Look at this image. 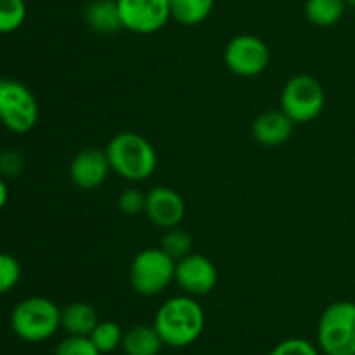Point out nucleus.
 <instances>
[{"label":"nucleus","instance_id":"f257e3e1","mask_svg":"<svg viewBox=\"0 0 355 355\" xmlns=\"http://www.w3.org/2000/svg\"><path fill=\"white\" fill-rule=\"evenodd\" d=\"M156 331L163 343L173 349L191 345L201 336L205 329V311L194 297L179 295L163 302L155 315Z\"/></svg>","mask_w":355,"mask_h":355},{"label":"nucleus","instance_id":"f03ea898","mask_svg":"<svg viewBox=\"0 0 355 355\" xmlns=\"http://www.w3.org/2000/svg\"><path fill=\"white\" fill-rule=\"evenodd\" d=\"M111 172L130 182H142L155 173L158 156L144 135L137 132H120L104 148Z\"/></svg>","mask_w":355,"mask_h":355},{"label":"nucleus","instance_id":"7ed1b4c3","mask_svg":"<svg viewBox=\"0 0 355 355\" xmlns=\"http://www.w3.org/2000/svg\"><path fill=\"white\" fill-rule=\"evenodd\" d=\"M10 328L23 342H45L61 328V309L45 297L24 298L10 314Z\"/></svg>","mask_w":355,"mask_h":355},{"label":"nucleus","instance_id":"20e7f679","mask_svg":"<svg viewBox=\"0 0 355 355\" xmlns=\"http://www.w3.org/2000/svg\"><path fill=\"white\" fill-rule=\"evenodd\" d=\"M319 349L326 355L355 354V302L328 305L318 324Z\"/></svg>","mask_w":355,"mask_h":355},{"label":"nucleus","instance_id":"39448f33","mask_svg":"<svg viewBox=\"0 0 355 355\" xmlns=\"http://www.w3.org/2000/svg\"><path fill=\"white\" fill-rule=\"evenodd\" d=\"M128 277L135 293L156 297L175 279V260L162 248H146L132 259Z\"/></svg>","mask_w":355,"mask_h":355},{"label":"nucleus","instance_id":"423d86ee","mask_svg":"<svg viewBox=\"0 0 355 355\" xmlns=\"http://www.w3.org/2000/svg\"><path fill=\"white\" fill-rule=\"evenodd\" d=\"M324 89L311 75H295L284 83L281 92V110L297 123H311L324 110Z\"/></svg>","mask_w":355,"mask_h":355},{"label":"nucleus","instance_id":"0eeeda50","mask_svg":"<svg viewBox=\"0 0 355 355\" xmlns=\"http://www.w3.org/2000/svg\"><path fill=\"white\" fill-rule=\"evenodd\" d=\"M38 121L33 92L17 80H0V123L14 134H28Z\"/></svg>","mask_w":355,"mask_h":355},{"label":"nucleus","instance_id":"6e6552de","mask_svg":"<svg viewBox=\"0 0 355 355\" xmlns=\"http://www.w3.org/2000/svg\"><path fill=\"white\" fill-rule=\"evenodd\" d=\"M224 61L229 71L243 78L262 75L270 61V51L262 38L255 35H238L225 45Z\"/></svg>","mask_w":355,"mask_h":355},{"label":"nucleus","instance_id":"1a4fd4ad","mask_svg":"<svg viewBox=\"0 0 355 355\" xmlns=\"http://www.w3.org/2000/svg\"><path fill=\"white\" fill-rule=\"evenodd\" d=\"M121 24L137 35H153L163 30L170 19V0H116Z\"/></svg>","mask_w":355,"mask_h":355},{"label":"nucleus","instance_id":"9d476101","mask_svg":"<svg viewBox=\"0 0 355 355\" xmlns=\"http://www.w3.org/2000/svg\"><path fill=\"white\" fill-rule=\"evenodd\" d=\"M175 281L180 290L191 297L211 293L218 283L215 263L201 253H189L175 262Z\"/></svg>","mask_w":355,"mask_h":355},{"label":"nucleus","instance_id":"9b49d317","mask_svg":"<svg viewBox=\"0 0 355 355\" xmlns=\"http://www.w3.org/2000/svg\"><path fill=\"white\" fill-rule=\"evenodd\" d=\"M144 214L156 227L172 229L180 225L186 215L184 198L175 189L166 186H155L146 193Z\"/></svg>","mask_w":355,"mask_h":355},{"label":"nucleus","instance_id":"f8f14e48","mask_svg":"<svg viewBox=\"0 0 355 355\" xmlns=\"http://www.w3.org/2000/svg\"><path fill=\"white\" fill-rule=\"evenodd\" d=\"M110 172L111 166L106 151L99 148L82 149L69 163V179L82 191H92L103 186Z\"/></svg>","mask_w":355,"mask_h":355},{"label":"nucleus","instance_id":"ddd939ff","mask_svg":"<svg viewBox=\"0 0 355 355\" xmlns=\"http://www.w3.org/2000/svg\"><path fill=\"white\" fill-rule=\"evenodd\" d=\"M295 123L283 110H267L253 120L252 134L259 144L277 148L293 134Z\"/></svg>","mask_w":355,"mask_h":355},{"label":"nucleus","instance_id":"4468645a","mask_svg":"<svg viewBox=\"0 0 355 355\" xmlns=\"http://www.w3.org/2000/svg\"><path fill=\"white\" fill-rule=\"evenodd\" d=\"M97 322V311L87 302H73L61 309V328L68 335L90 336Z\"/></svg>","mask_w":355,"mask_h":355},{"label":"nucleus","instance_id":"2eb2a0df","mask_svg":"<svg viewBox=\"0 0 355 355\" xmlns=\"http://www.w3.org/2000/svg\"><path fill=\"white\" fill-rule=\"evenodd\" d=\"M163 340L155 326L137 324L123 333L121 349L125 355H158L163 349Z\"/></svg>","mask_w":355,"mask_h":355},{"label":"nucleus","instance_id":"dca6fc26","mask_svg":"<svg viewBox=\"0 0 355 355\" xmlns=\"http://www.w3.org/2000/svg\"><path fill=\"white\" fill-rule=\"evenodd\" d=\"M85 21L89 28L97 33H114L121 30L120 9L116 0H94L85 10Z\"/></svg>","mask_w":355,"mask_h":355},{"label":"nucleus","instance_id":"f3484780","mask_svg":"<svg viewBox=\"0 0 355 355\" xmlns=\"http://www.w3.org/2000/svg\"><path fill=\"white\" fill-rule=\"evenodd\" d=\"M214 6L215 0H170V12L182 26H198L208 19Z\"/></svg>","mask_w":355,"mask_h":355},{"label":"nucleus","instance_id":"a211bd4d","mask_svg":"<svg viewBox=\"0 0 355 355\" xmlns=\"http://www.w3.org/2000/svg\"><path fill=\"white\" fill-rule=\"evenodd\" d=\"M345 9V0H307L305 2V16L309 23L318 28L335 26L338 21H342Z\"/></svg>","mask_w":355,"mask_h":355},{"label":"nucleus","instance_id":"6ab92c4d","mask_svg":"<svg viewBox=\"0 0 355 355\" xmlns=\"http://www.w3.org/2000/svg\"><path fill=\"white\" fill-rule=\"evenodd\" d=\"M159 248L177 262V260L193 253V238L186 229L177 225V227L166 229L165 234L162 236V241H159Z\"/></svg>","mask_w":355,"mask_h":355},{"label":"nucleus","instance_id":"aec40b11","mask_svg":"<svg viewBox=\"0 0 355 355\" xmlns=\"http://www.w3.org/2000/svg\"><path fill=\"white\" fill-rule=\"evenodd\" d=\"M90 340L101 354L114 352L123 342V329L113 321H99L94 331L90 333Z\"/></svg>","mask_w":355,"mask_h":355},{"label":"nucleus","instance_id":"412c9836","mask_svg":"<svg viewBox=\"0 0 355 355\" xmlns=\"http://www.w3.org/2000/svg\"><path fill=\"white\" fill-rule=\"evenodd\" d=\"M26 19L24 0H0V35L19 30Z\"/></svg>","mask_w":355,"mask_h":355},{"label":"nucleus","instance_id":"4be33fe9","mask_svg":"<svg viewBox=\"0 0 355 355\" xmlns=\"http://www.w3.org/2000/svg\"><path fill=\"white\" fill-rule=\"evenodd\" d=\"M21 279V263L9 253H0V295H6L17 286Z\"/></svg>","mask_w":355,"mask_h":355},{"label":"nucleus","instance_id":"5701e85b","mask_svg":"<svg viewBox=\"0 0 355 355\" xmlns=\"http://www.w3.org/2000/svg\"><path fill=\"white\" fill-rule=\"evenodd\" d=\"M54 355H101L90 336L69 335L59 342Z\"/></svg>","mask_w":355,"mask_h":355},{"label":"nucleus","instance_id":"b1692460","mask_svg":"<svg viewBox=\"0 0 355 355\" xmlns=\"http://www.w3.org/2000/svg\"><path fill=\"white\" fill-rule=\"evenodd\" d=\"M24 170V158L16 149H3L0 151V177L3 179H16Z\"/></svg>","mask_w":355,"mask_h":355},{"label":"nucleus","instance_id":"393cba45","mask_svg":"<svg viewBox=\"0 0 355 355\" xmlns=\"http://www.w3.org/2000/svg\"><path fill=\"white\" fill-rule=\"evenodd\" d=\"M118 208L123 211L125 215H139L144 214L146 208V193H141L139 189H125L123 193L118 196Z\"/></svg>","mask_w":355,"mask_h":355},{"label":"nucleus","instance_id":"a878e982","mask_svg":"<svg viewBox=\"0 0 355 355\" xmlns=\"http://www.w3.org/2000/svg\"><path fill=\"white\" fill-rule=\"evenodd\" d=\"M269 355H319L318 349L304 338H290L277 343Z\"/></svg>","mask_w":355,"mask_h":355},{"label":"nucleus","instance_id":"bb28decb","mask_svg":"<svg viewBox=\"0 0 355 355\" xmlns=\"http://www.w3.org/2000/svg\"><path fill=\"white\" fill-rule=\"evenodd\" d=\"M9 200V189H7V182L3 177H0V211L3 210V207L7 205Z\"/></svg>","mask_w":355,"mask_h":355},{"label":"nucleus","instance_id":"cd10ccee","mask_svg":"<svg viewBox=\"0 0 355 355\" xmlns=\"http://www.w3.org/2000/svg\"><path fill=\"white\" fill-rule=\"evenodd\" d=\"M345 3H347V7H354L355 9V0H345Z\"/></svg>","mask_w":355,"mask_h":355},{"label":"nucleus","instance_id":"c85d7f7f","mask_svg":"<svg viewBox=\"0 0 355 355\" xmlns=\"http://www.w3.org/2000/svg\"><path fill=\"white\" fill-rule=\"evenodd\" d=\"M354 355H355V354H354Z\"/></svg>","mask_w":355,"mask_h":355}]
</instances>
